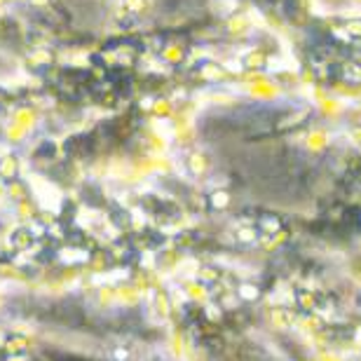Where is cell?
<instances>
[{"label": "cell", "instance_id": "obj_2", "mask_svg": "<svg viewBox=\"0 0 361 361\" xmlns=\"http://www.w3.org/2000/svg\"><path fill=\"white\" fill-rule=\"evenodd\" d=\"M120 5L127 12H143L148 7V0H120Z\"/></svg>", "mask_w": 361, "mask_h": 361}, {"label": "cell", "instance_id": "obj_5", "mask_svg": "<svg viewBox=\"0 0 361 361\" xmlns=\"http://www.w3.org/2000/svg\"><path fill=\"white\" fill-rule=\"evenodd\" d=\"M3 7H5V0H0V12H3Z\"/></svg>", "mask_w": 361, "mask_h": 361}, {"label": "cell", "instance_id": "obj_4", "mask_svg": "<svg viewBox=\"0 0 361 361\" xmlns=\"http://www.w3.org/2000/svg\"><path fill=\"white\" fill-rule=\"evenodd\" d=\"M31 3H35V5H38V7H40V5H45V3H47V0H31Z\"/></svg>", "mask_w": 361, "mask_h": 361}, {"label": "cell", "instance_id": "obj_3", "mask_svg": "<svg viewBox=\"0 0 361 361\" xmlns=\"http://www.w3.org/2000/svg\"><path fill=\"white\" fill-rule=\"evenodd\" d=\"M49 59H52V54H49L47 49H45V52L33 54V61H35V63H49Z\"/></svg>", "mask_w": 361, "mask_h": 361}, {"label": "cell", "instance_id": "obj_1", "mask_svg": "<svg viewBox=\"0 0 361 361\" xmlns=\"http://www.w3.org/2000/svg\"><path fill=\"white\" fill-rule=\"evenodd\" d=\"M19 171V160L12 153L0 155V178H14Z\"/></svg>", "mask_w": 361, "mask_h": 361}]
</instances>
